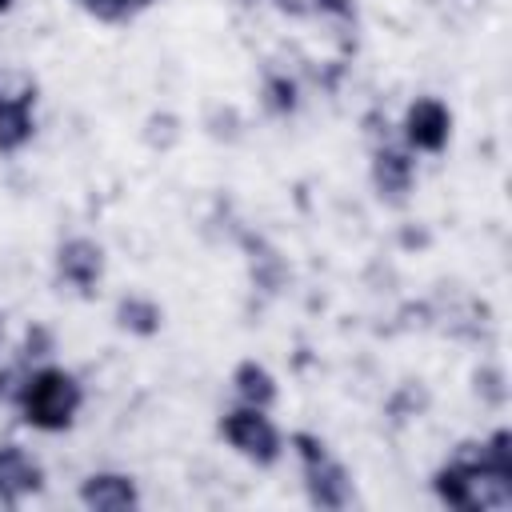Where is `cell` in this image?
<instances>
[{
  "mask_svg": "<svg viewBox=\"0 0 512 512\" xmlns=\"http://www.w3.org/2000/svg\"><path fill=\"white\" fill-rule=\"evenodd\" d=\"M180 136H184V120H180L176 112H168V108L148 112L144 124H140V140H144V148H152V152H172V148L180 144Z\"/></svg>",
  "mask_w": 512,
  "mask_h": 512,
  "instance_id": "9a60e30c",
  "label": "cell"
},
{
  "mask_svg": "<svg viewBox=\"0 0 512 512\" xmlns=\"http://www.w3.org/2000/svg\"><path fill=\"white\" fill-rule=\"evenodd\" d=\"M472 392L488 408H504V400H508V376H504V368L500 364H480L472 372Z\"/></svg>",
  "mask_w": 512,
  "mask_h": 512,
  "instance_id": "ac0fdd59",
  "label": "cell"
},
{
  "mask_svg": "<svg viewBox=\"0 0 512 512\" xmlns=\"http://www.w3.org/2000/svg\"><path fill=\"white\" fill-rule=\"evenodd\" d=\"M220 440L244 456L256 468H272L284 456V432L276 428V420L268 416V408H252V404H232L224 408V416L216 420Z\"/></svg>",
  "mask_w": 512,
  "mask_h": 512,
  "instance_id": "277c9868",
  "label": "cell"
},
{
  "mask_svg": "<svg viewBox=\"0 0 512 512\" xmlns=\"http://www.w3.org/2000/svg\"><path fill=\"white\" fill-rule=\"evenodd\" d=\"M44 492V464L16 440H0V504L20 508V500Z\"/></svg>",
  "mask_w": 512,
  "mask_h": 512,
  "instance_id": "30bf717a",
  "label": "cell"
},
{
  "mask_svg": "<svg viewBox=\"0 0 512 512\" xmlns=\"http://www.w3.org/2000/svg\"><path fill=\"white\" fill-rule=\"evenodd\" d=\"M80 504L88 512H132L140 504V488H136V476L128 472H92L80 480Z\"/></svg>",
  "mask_w": 512,
  "mask_h": 512,
  "instance_id": "8fae6325",
  "label": "cell"
},
{
  "mask_svg": "<svg viewBox=\"0 0 512 512\" xmlns=\"http://www.w3.org/2000/svg\"><path fill=\"white\" fill-rule=\"evenodd\" d=\"M32 368H24L16 356L8 360V364H0V404H16V396H20V384H24V376H28Z\"/></svg>",
  "mask_w": 512,
  "mask_h": 512,
  "instance_id": "44dd1931",
  "label": "cell"
},
{
  "mask_svg": "<svg viewBox=\"0 0 512 512\" xmlns=\"http://www.w3.org/2000/svg\"><path fill=\"white\" fill-rule=\"evenodd\" d=\"M372 160H368V180H372V192L392 204V208H404L408 196L416 192V152L404 148L400 140H384V144H372L368 148Z\"/></svg>",
  "mask_w": 512,
  "mask_h": 512,
  "instance_id": "52a82bcc",
  "label": "cell"
},
{
  "mask_svg": "<svg viewBox=\"0 0 512 512\" xmlns=\"http://www.w3.org/2000/svg\"><path fill=\"white\" fill-rule=\"evenodd\" d=\"M52 352H56V332H52L48 324L32 320V324L24 328V336H20L16 360H20L24 368H40V364H48V360H52Z\"/></svg>",
  "mask_w": 512,
  "mask_h": 512,
  "instance_id": "e0dca14e",
  "label": "cell"
},
{
  "mask_svg": "<svg viewBox=\"0 0 512 512\" xmlns=\"http://www.w3.org/2000/svg\"><path fill=\"white\" fill-rule=\"evenodd\" d=\"M428 404H432V396H428V388L420 384V380H404L392 396H388V404H384V412L392 416V424H408V420H416V416H424L428 412Z\"/></svg>",
  "mask_w": 512,
  "mask_h": 512,
  "instance_id": "2e32d148",
  "label": "cell"
},
{
  "mask_svg": "<svg viewBox=\"0 0 512 512\" xmlns=\"http://www.w3.org/2000/svg\"><path fill=\"white\" fill-rule=\"evenodd\" d=\"M40 80L28 68L0 64V156H16L36 136Z\"/></svg>",
  "mask_w": 512,
  "mask_h": 512,
  "instance_id": "5b68a950",
  "label": "cell"
},
{
  "mask_svg": "<svg viewBox=\"0 0 512 512\" xmlns=\"http://www.w3.org/2000/svg\"><path fill=\"white\" fill-rule=\"evenodd\" d=\"M432 492L444 508L456 512H488L512 504V480L484 464L480 440H460L452 448V456L432 472Z\"/></svg>",
  "mask_w": 512,
  "mask_h": 512,
  "instance_id": "6da1fadb",
  "label": "cell"
},
{
  "mask_svg": "<svg viewBox=\"0 0 512 512\" xmlns=\"http://www.w3.org/2000/svg\"><path fill=\"white\" fill-rule=\"evenodd\" d=\"M12 4H16V0H0V16H4V12H12Z\"/></svg>",
  "mask_w": 512,
  "mask_h": 512,
  "instance_id": "d4e9b609",
  "label": "cell"
},
{
  "mask_svg": "<svg viewBox=\"0 0 512 512\" xmlns=\"http://www.w3.org/2000/svg\"><path fill=\"white\" fill-rule=\"evenodd\" d=\"M152 4H156V0H132V8H136V12H140V8H152Z\"/></svg>",
  "mask_w": 512,
  "mask_h": 512,
  "instance_id": "cb8c5ba5",
  "label": "cell"
},
{
  "mask_svg": "<svg viewBox=\"0 0 512 512\" xmlns=\"http://www.w3.org/2000/svg\"><path fill=\"white\" fill-rule=\"evenodd\" d=\"M428 244H432V236H428L424 224H416V228L408 224V228L400 232V248H428Z\"/></svg>",
  "mask_w": 512,
  "mask_h": 512,
  "instance_id": "603a6c76",
  "label": "cell"
},
{
  "mask_svg": "<svg viewBox=\"0 0 512 512\" xmlns=\"http://www.w3.org/2000/svg\"><path fill=\"white\" fill-rule=\"evenodd\" d=\"M204 128H208L212 140H224V144H236L244 136V120H240V112L232 104H212L204 112Z\"/></svg>",
  "mask_w": 512,
  "mask_h": 512,
  "instance_id": "d6986e66",
  "label": "cell"
},
{
  "mask_svg": "<svg viewBox=\"0 0 512 512\" xmlns=\"http://www.w3.org/2000/svg\"><path fill=\"white\" fill-rule=\"evenodd\" d=\"M288 20H312V0H268Z\"/></svg>",
  "mask_w": 512,
  "mask_h": 512,
  "instance_id": "7402d4cb",
  "label": "cell"
},
{
  "mask_svg": "<svg viewBox=\"0 0 512 512\" xmlns=\"http://www.w3.org/2000/svg\"><path fill=\"white\" fill-rule=\"evenodd\" d=\"M452 108L440 96H416L400 120V144L420 156H440L452 144Z\"/></svg>",
  "mask_w": 512,
  "mask_h": 512,
  "instance_id": "8992f818",
  "label": "cell"
},
{
  "mask_svg": "<svg viewBox=\"0 0 512 512\" xmlns=\"http://www.w3.org/2000/svg\"><path fill=\"white\" fill-rule=\"evenodd\" d=\"M112 320H116L120 332H128L136 340H152L164 328V308L148 292H124L112 308Z\"/></svg>",
  "mask_w": 512,
  "mask_h": 512,
  "instance_id": "5bb4252c",
  "label": "cell"
},
{
  "mask_svg": "<svg viewBox=\"0 0 512 512\" xmlns=\"http://www.w3.org/2000/svg\"><path fill=\"white\" fill-rule=\"evenodd\" d=\"M104 272H108V256H104V244L92 240V236H68L56 244V280L64 288H72L76 296L92 300L104 284Z\"/></svg>",
  "mask_w": 512,
  "mask_h": 512,
  "instance_id": "ba28073f",
  "label": "cell"
},
{
  "mask_svg": "<svg viewBox=\"0 0 512 512\" xmlns=\"http://www.w3.org/2000/svg\"><path fill=\"white\" fill-rule=\"evenodd\" d=\"M256 96H260V108H264L268 120H292L300 112V100H304L300 96V80L288 68H276V64H268L260 72Z\"/></svg>",
  "mask_w": 512,
  "mask_h": 512,
  "instance_id": "7c38bea8",
  "label": "cell"
},
{
  "mask_svg": "<svg viewBox=\"0 0 512 512\" xmlns=\"http://www.w3.org/2000/svg\"><path fill=\"white\" fill-rule=\"evenodd\" d=\"M12 408L20 412V420L28 428L56 436V432H68L76 424V416L84 408V384H80L76 372L48 360V364H40L24 376L20 396H16Z\"/></svg>",
  "mask_w": 512,
  "mask_h": 512,
  "instance_id": "7a4b0ae2",
  "label": "cell"
},
{
  "mask_svg": "<svg viewBox=\"0 0 512 512\" xmlns=\"http://www.w3.org/2000/svg\"><path fill=\"white\" fill-rule=\"evenodd\" d=\"M228 384H232L236 404H252V408H272V404H276V396H280L276 376H272V372H268V364H260L256 356L236 360V368H232Z\"/></svg>",
  "mask_w": 512,
  "mask_h": 512,
  "instance_id": "4fadbf2b",
  "label": "cell"
},
{
  "mask_svg": "<svg viewBox=\"0 0 512 512\" xmlns=\"http://www.w3.org/2000/svg\"><path fill=\"white\" fill-rule=\"evenodd\" d=\"M84 16H92L96 24H108V28H120V24H128L132 16H136V8H132V0H72Z\"/></svg>",
  "mask_w": 512,
  "mask_h": 512,
  "instance_id": "ffe728a7",
  "label": "cell"
},
{
  "mask_svg": "<svg viewBox=\"0 0 512 512\" xmlns=\"http://www.w3.org/2000/svg\"><path fill=\"white\" fill-rule=\"evenodd\" d=\"M288 448H292V456L300 460V480H304V492H308V504H312V508L344 512V508L356 500L352 472L328 452V444H324L316 432L296 428V432L288 436Z\"/></svg>",
  "mask_w": 512,
  "mask_h": 512,
  "instance_id": "3957f363",
  "label": "cell"
},
{
  "mask_svg": "<svg viewBox=\"0 0 512 512\" xmlns=\"http://www.w3.org/2000/svg\"><path fill=\"white\" fill-rule=\"evenodd\" d=\"M0 344H4V316H0Z\"/></svg>",
  "mask_w": 512,
  "mask_h": 512,
  "instance_id": "484cf974",
  "label": "cell"
},
{
  "mask_svg": "<svg viewBox=\"0 0 512 512\" xmlns=\"http://www.w3.org/2000/svg\"><path fill=\"white\" fill-rule=\"evenodd\" d=\"M232 240L240 244L244 260H248V280H252V288H256V292L276 296V292H284V288H288L292 268H288L284 252H280L268 236H260V232H252V228L232 224Z\"/></svg>",
  "mask_w": 512,
  "mask_h": 512,
  "instance_id": "9c48e42d",
  "label": "cell"
}]
</instances>
